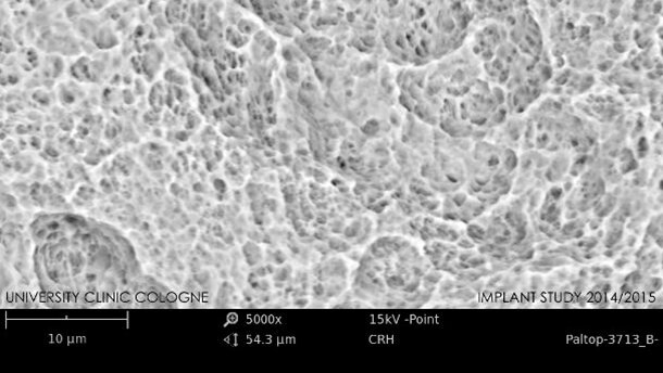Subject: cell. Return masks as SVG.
<instances>
[{
	"mask_svg": "<svg viewBox=\"0 0 663 373\" xmlns=\"http://www.w3.org/2000/svg\"><path fill=\"white\" fill-rule=\"evenodd\" d=\"M466 25L461 5L409 4L406 13L386 30V39L400 57L428 61L453 48Z\"/></svg>",
	"mask_w": 663,
	"mask_h": 373,
	"instance_id": "1",
	"label": "cell"
}]
</instances>
